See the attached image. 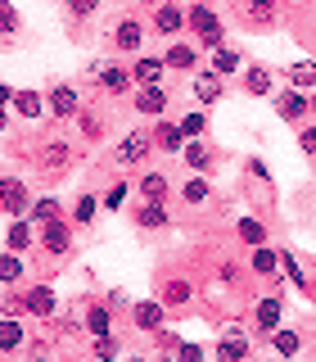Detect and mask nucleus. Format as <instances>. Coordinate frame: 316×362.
<instances>
[{
    "instance_id": "6e6552de",
    "label": "nucleus",
    "mask_w": 316,
    "mask_h": 362,
    "mask_svg": "<svg viewBox=\"0 0 316 362\" xmlns=\"http://www.w3.org/2000/svg\"><path fill=\"white\" fill-rule=\"evenodd\" d=\"M280 326H285V303H280V294H267V299H257V303H253V331L271 339Z\"/></svg>"
},
{
    "instance_id": "1a4fd4ad",
    "label": "nucleus",
    "mask_w": 316,
    "mask_h": 362,
    "mask_svg": "<svg viewBox=\"0 0 316 362\" xmlns=\"http://www.w3.org/2000/svg\"><path fill=\"white\" fill-rule=\"evenodd\" d=\"M0 209H5L9 218H28L32 195H28V181L23 177H0Z\"/></svg>"
},
{
    "instance_id": "6ab92c4d",
    "label": "nucleus",
    "mask_w": 316,
    "mask_h": 362,
    "mask_svg": "<svg viewBox=\"0 0 316 362\" xmlns=\"http://www.w3.org/2000/svg\"><path fill=\"white\" fill-rule=\"evenodd\" d=\"M28 222L41 231V226H50V222H68V213H63V204L54 199V195H37V199H32V209H28Z\"/></svg>"
},
{
    "instance_id": "c756f323",
    "label": "nucleus",
    "mask_w": 316,
    "mask_h": 362,
    "mask_svg": "<svg viewBox=\"0 0 316 362\" xmlns=\"http://www.w3.org/2000/svg\"><path fill=\"white\" fill-rule=\"evenodd\" d=\"M9 109H14L18 118H28V122H37V118H45V113H50V109H45V95H41V90H18Z\"/></svg>"
},
{
    "instance_id": "a18cd8bd",
    "label": "nucleus",
    "mask_w": 316,
    "mask_h": 362,
    "mask_svg": "<svg viewBox=\"0 0 316 362\" xmlns=\"http://www.w3.org/2000/svg\"><path fill=\"white\" fill-rule=\"evenodd\" d=\"M54 326H59V335H77V331H86L77 313H59V317H54Z\"/></svg>"
},
{
    "instance_id": "7ed1b4c3",
    "label": "nucleus",
    "mask_w": 316,
    "mask_h": 362,
    "mask_svg": "<svg viewBox=\"0 0 316 362\" xmlns=\"http://www.w3.org/2000/svg\"><path fill=\"white\" fill-rule=\"evenodd\" d=\"M23 317H37V322H54V317H59V294H54V286L37 281V286L23 290Z\"/></svg>"
},
{
    "instance_id": "ea45409f",
    "label": "nucleus",
    "mask_w": 316,
    "mask_h": 362,
    "mask_svg": "<svg viewBox=\"0 0 316 362\" xmlns=\"http://www.w3.org/2000/svg\"><path fill=\"white\" fill-rule=\"evenodd\" d=\"M131 190H135L131 181H113V186H104V195H99V209H104V213H118L122 204H127Z\"/></svg>"
},
{
    "instance_id": "20e7f679",
    "label": "nucleus",
    "mask_w": 316,
    "mask_h": 362,
    "mask_svg": "<svg viewBox=\"0 0 316 362\" xmlns=\"http://www.w3.org/2000/svg\"><path fill=\"white\" fill-rule=\"evenodd\" d=\"M145 37H150V28H145V18H135V14L118 18L109 28V41H113V50H118V54H140Z\"/></svg>"
},
{
    "instance_id": "4d7b16f0",
    "label": "nucleus",
    "mask_w": 316,
    "mask_h": 362,
    "mask_svg": "<svg viewBox=\"0 0 316 362\" xmlns=\"http://www.w3.org/2000/svg\"><path fill=\"white\" fill-rule=\"evenodd\" d=\"M312 118H316V90H312Z\"/></svg>"
},
{
    "instance_id": "bb28decb",
    "label": "nucleus",
    "mask_w": 316,
    "mask_h": 362,
    "mask_svg": "<svg viewBox=\"0 0 316 362\" xmlns=\"http://www.w3.org/2000/svg\"><path fill=\"white\" fill-rule=\"evenodd\" d=\"M235 240H240L248 254H253V249H262L267 245V222L262 218H240V222H235Z\"/></svg>"
},
{
    "instance_id": "37998d69",
    "label": "nucleus",
    "mask_w": 316,
    "mask_h": 362,
    "mask_svg": "<svg viewBox=\"0 0 316 362\" xmlns=\"http://www.w3.org/2000/svg\"><path fill=\"white\" fill-rule=\"evenodd\" d=\"M172 362H203V344H190V339H181Z\"/></svg>"
},
{
    "instance_id": "f257e3e1",
    "label": "nucleus",
    "mask_w": 316,
    "mask_h": 362,
    "mask_svg": "<svg viewBox=\"0 0 316 362\" xmlns=\"http://www.w3.org/2000/svg\"><path fill=\"white\" fill-rule=\"evenodd\" d=\"M154 150V132H145V127H135L127 132L118 145H113V168H135V163H145Z\"/></svg>"
},
{
    "instance_id": "3c124183",
    "label": "nucleus",
    "mask_w": 316,
    "mask_h": 362,
    "mask_svg": "<svg viewBox=\"0 0 316 362\" xmlns=\"http://www.w3.org/2000/svg\"><path fill=\"white\" fill-rule=\"evenodd\" d=\"M104 303H109L113 313H118V308H131V299H127V294H122V290H109V294H104Z\"/></svg>"
},
{
    "instance_id": "13d9d810",
    "label": "nucleus",
    "mask_w": 316,
    "mask_h": 362,
    "mask_svg": "<svg viewBox=\"0 0 316 362\" xmlns=\"http://www.w3.org/2000/svg\"><path fill=\"white\" fill-rule=\"evenodd\" d=\"M127 362H150V358H127Z\"/></svg>"
},
{
    "instance_id": "f8f14e48",
    "label": "nucleus",
    "mask_w": 316,
    "mask_h": 362,
    "mask_svg": "<svg viewBox=\"0 0 316 362\" xmlns=\"http://www.w3.org/2000/svg\"><path fill=\"white\" fill-rule=\"evenodd\" d=\"M276 113H280V122H289V127H303L308 122V113H312V95H303V90H280L276 95Z\"/></svg>"
},
{
    "instance_id": "473e14b6",
    "label": "nucleus",
    "mask_w": 316,
    "mask_h": 362,
    "mask_svg": "<svg viewBox=\"0 0 316 362\" xmlns=\"http://www.w3.org/2000/svg\"><path fill=\"white\" fill-rule=\"evenodd\" d=\"M186 168L195 177H208V168H212V150H208V141H186Z\"/></svg>"
},
{
    "instance_id": "a211bd4d",
    "label": "nucleus",
    "mask_w": 316,
    "mask_h": 362,
    "mask_svg": "<svg viewBox=\"0 0 316 362\" xmlns=\"http://www.w3.org/2000/svg\"><path fill=\"white\" fill-rule=\"evenodd\" d=\"M28 322L23 317H0V358L9 354H23V344H28Z\"/></svg>"
},
{
    "instance_id": "79ce46f5",
    "label": "nucleus",
    "mask_w": 316,
    "mask_h": 362,
    "mask_svg": "<svg viewBox=\"0 0 316 362\" xmlns=\"http://www.w3.org/2000/svg\"><path fill=\"white\" fill-rule=\"evenodd\" d=\"M203 132H208V113L190 109L186 118H181V136H186V141H203Z\"/></svg>"
},
{
    "instance_id": "5fc2aeb1",
    "label": "nucleus",
    "mask_w": 316,
    "mask_h": 362,
    "mask_svg": "<svg viewBox=\"0 0 316 362\" xmlns=\"http://www.w3.org/2000/svg\"><path fill=\"white\" fill-rule=\"evenodd\" d=\"M90 9H95V5H90V0H73V5H68V14H77V18H86V14H90Z\"/></svg>"
},
{
    "instance_id": "864d4df0",
    "label": "nucleus",
    "mask_w": 316,
    "mask_h": 362,
    "mask_svg": "<svg viewBox=\"0 0 316 362\" xmlns=\"http://www.w3.org/2000/svg\"><path fill=\"white\" fill-rule=\"evenodd\" d=\"M14 95H18L14 86H9V82H0V109H9V105H14Z\"/></svg>"
},
{
    "instance_id": "c03bdc74",
    "label": "nucleus",
    "mask_w": 316,
    "mask_h": 362,
    "mask_svg": "<svg viewBox=\"0 0 316 362\" xmlns=\"http://www.w3.org/2000/svg\"><path fill=\"white\" fill-rule=\"evenodd\" d=\"M240 14L248 23H271V18H276V9H271V5H240Z\"/></svg>"
},
{
    "instance_id": "de8ad7c7",
    "label": "nucleus",
    "mask_w": 316,
    "mask_h": 362,
    "mask_svg": "<svg viewBox=\"0 0 316 362\" xmlns=\"http://www.w3.org/2000/svg\"><path fill=\"white\" fill-rule=\"evenodd\" d=\"M199 45H203V50H212V54H217V50H226V28L208 32V37H199Z\"/></svg>"
},
{
    "instance_id": "0eeeda50",
    "label": "nucleus",
    "mask_w": 316,
    "mask_h": 362,
    "mask_svg": "<svg viewBox=\"0 0 316 362\" xmlns=\"http://www.w3.org/2000/svg\"><path fill=\"white\" fill-rule=\"evenodd\" d=\"M131 326L140 335H158V331H167V308L158 299H135L131 303Z\"/></svg>"
},
{
    "instance_id": "a878e982",
    "label": "nucleus",
    "mask_w": 316,
    "mask_h": 362,
    "mask_svg": "<svg viewBox=\"0 0 316 362\" xmlns=\"http://www.w3.org/2000/svg\"><path fill=\"white\" fill-rule=\"evenodd\" d=\"M5 249L9 254H28V249H37V226L28 218H14L9 222V235H5Z\"/></svg>"
},
{
    "instance_id": "4be33fe9",
    "label": "nucleus",
    "mask_w": 316,
    "mask_h": 362,
    "mask_svg": "<svg viewBox=\"0 0 316 362\" xmlns=\"http://www.w3.org/2000/svg\"><path fill=\"white\" fill-rule=\"evenodd\" d=\"M217 28H221L217 9H208V5H190L186 9V32L190 37H208V32H217Z\"/></svg>"
},
{
    "instance_id": "cd10ccee",
    "label": "nucleus",
    "mask_w": 316,
    "mask_h": 362,
    "mask_svg": "<svg viewBox=\"0 0 316 362\" xmlns=\"http://www.w3.org/2000/svg\"><path fill=\"white\" fill-rule=\"evenodd\" d=\"M276 267H280V249L262 245V249H253V254H248V272H253V276L276 281Z\"/></svg>"
},
{
    "instance_id": "9b49d317",
    "label": "nucleus",
    "mask_w": 316,
    "mask_h": 362,
    "mask_svg": "<svg viewBox=\"0 0 316 362\" xmlns=\"http://www.w3.org/2000/svg\"><path fill=\"white\" fill-rule=\"evenodd\" d=\"M158 303H163L167 313H181L195 303V281L190 276H167L163 286H158Z\"/></svg>"
},
{
    "instance_id": "423d86ee",
    "label": "nucleus",
    "mask_w": 316,
    "mask_h": 362,
    "mask_svg": "<svg viewBox=\"0 0 316 362\" xmlns=\"http://www.w3.org/2000/svg\"><path fill=\"white\" fill-rule=\"evenodd\" d=\"M37 249H41L45 258L73 254V222H50V226H41V231H37Z\"/></svg>"
},
{
    "instance_id": "c9c22d12",
    "label": "nucleus",
    "mask_w": 316,
    "mask_h": 362,
    "mask_svg": "<svg viewBox=\"0 0 316 362\" xmlns=\"http://www.w3.org/2000/svg\"><path fill=\"white\" fill-rule=\"evenodd\" d=\"M248 339H217V344H212V362H248Z\"/></svg>"
},
{
    "instance_id": "72a5a7b5",
    "label": "nucleus",
    "mask_w": 316,
    "mask_h": 362,
    "mask_svg": "<svg viewBox=\"0 0 316 362\" xmlns=\"http://www.w3.org/2000/svg\"><path fill=\"white\" fill-rule=\"evenodd\" d=\"M240 68H244V54L235 50V45H226V50H217V54H212L208 73H217L221 82H226V77H235V73H240Z\"/></svg>"
},
{
    "instance_id": "39448f33",
    "label": "nucleus",
    "mask_w": 316,
    "mask_h": 362,
    "mask_svg": "<svg viewBox=\"0 0 316 362\" xmlns=\"http://www.w3.org/2000/svg\"><path fill=\"white\" fill-rule=\"evenodd\" d=\"M167 105H172L167 86H140V90H131V109L140 113V118H150V122H163Z\"/></svg>"
},
{
    "instance_id": "09e8293b",
    "label": "nucleus",
    "mask_w": 316,
    "mask_h": 362,
    "mask_svg": "<svg viewBox=\"0 0 316 362\" xmlns=\"http://www.w3.org/2000/svg\"><path fill=\"white\" fill-rule=\"evenodd\" d=\"M298 145H303V154H308V158H316V122L298 132Z\"/></svg>"
},
{
    "instance_id": "f03ea898",
    "label": "nucleus",
    "mask_w": 316,
    "mask_h": 362,
    "mask_svg": "<svg viewBox=\"0 0 316 362\" xmlns=\"http://www.w3.org/2000/svg\"><path fill=\"white\" fill-rule=\"evenodd\" d=\"M45 109H50V118H59V122H73V118H82V90L77 86H68V82H54L50 90H45Z\"/></svg>"
},
{
    "instance_id": "2f4dec72",
    "label": "nucleus",
    "mask_w": 316,
    "mask_h": 362,
    "mask_svg": "<svg viewBox=\"0 0 316 362\" xmlns=\"http://www.w3.org/2000/svg\"><path fill=\"white\" fill-rule=\"evenodd\" d=\"M208 199H212V181H208V177L181 181V204H186V209H203Z\"/></svg>"
},
{
    "instance_id": "f704fd0d",
    "label": "nucleus",
    "mask_w": 316,
    "mask_h": 362,
    "mask_svg": "<svg viewBox=\"0 0 316 362\" xmlns=\"http://www.w3.org/2000/svg\"><path fill=\"white\" fill-rule=\"evenodd\" d=\"M280 267H285V276L293 281V290H308V294H316V290H312V276H308V267L298 263V254H293V249H280Z\"/></svg>"
},
{
    "instance_id": "dca6fc26",
    "label": "nucleus",
    "mask_w": 316,
    "mask_h": 362,
    "mask_svg": "<svg viewBox=\"0 0 316 362\" xmlns=\"http://www.w3.org/2000/svg\"><path fill=\"white\" fill-rule=\"evenodd\" d=\"M163 73H167L163 54H135V59H131V82H135V90H140V86H163Z\"/></svg>"
},
{
    "instance_id": "4c0bfd02",
    "label": "nucleus",
    "mask_w": 316,
    "mask_h": 362,
    "mask_svg": "<svg viewBox=\"0 0 316 362\" xmlns=\"http://www.w3.org/2000/svg\"><path fill=\"white\" fill-rule=\"evenodd\" d=\"M18 362H54V339H45V335H32L28 344H23Z\"/></svg>"
},
{
    "instance_id": "e433bc0d",
    "label": "nucleus",
    "mask_w": 316,
    "mask_h": 362,
    "mask_svg": "<svg viewBox=\"0 0 316 362\" xmlns=\"http://www.w3.org/2000/svg\"><path fill=\"white\" fill-rule=\"evenodd\" d=\"M23 276H28V263H23V254H0V286H23Z\"/></svg>"
},
{
    "instance_id": "a19ab883",
    "label": "nucleus",
    "mask_w": 316,
    "mask_h": 362,
    "mask_svg": "<svg viewBox=\"0 0 316 362\" xmlns=\"http://www.w3.org/2000/svg\"><path fill=\"white\" fill-rule=\"evenodd\" d=\"M90 358H95V362H118V358H122V339H118V335L95 339V344H90Z\"/></svg>"
},
{
    "instance_id": "603ef678",
    "label": "nucleus",
    "mask_w": 316,
    "mask_h": 362,
    "mask_svg": "<svg viewBox=\"0 0 316 362\" xmlns=\"http://www.w3.org/2000/svg\"><path fill=\"white\" fill-rule=\"evenodd\" d=\"M217 281H226V286H235V281H240V267H235V263H221V267H217Z\"/></svg>"
},
{
    "instance_id": "6e6d98bb",
    "label": "nucleus",
    "mask_w": 316,
    "mask_h": 362,
    "mask_svg": "<svg viewBox=\"0 0 316 362\" xmlns=\"http://www.w3.org/2000/svg\"><path fill=\"white\" fill-rule=\"evenodd\" d=\"M9 122H14V118H9V109H0V132H9Z\"/></svg>"
},
{
    "instance_id": "8fccbe9b",
    "label": "nucleus",
    "mask_w": 316,
    "mask_h": 362,
    "mask_svg": "<svg viewBox=\"0 0 316 362\" xmlns=\"http://www.w3.org/2000/svg\"><path fill=\"white\" fill-rule=\"evenodd\" d=\"M0 32H18V14L9 5H0Z\"/></svg>"
},
{
    "instance_id": "c85d7f7f",
    "label": "nucleus",
    "mask_w": 316,
    "mask_h": 362,
    "mask_svg": "<svg viewBox=\"0 0 316 362\" xmlns=\"http://www.w3.org/2000/svg\"><path fill=\"white\" fill-rule=\"evenodd\" d=\"M95 218H99V195L95 190H82L77 204H73V213H68V222H77L86 231V226H95Z\"/></svg>"
},
{
    "instance_id": "58836bf2",
    "label": "nucleus",
    "mask_w": 316,
    "mask_h": 362,
    "mask_svg": "<svg viewBox=\"0 0 316 362\" xmlns=\"http://www.w3.org/2000/svg\"><path fill=\"white\" fill-rule=\"evenodd\" d=\"M289 86L293 90H316V64L312 59H298V64H289Z\"/></svg>"
},
{
    "instance_id": "4468645a",
    "label": "nucleus",
    "mask_w": 316,
    "mask_h": 362,
    "mask_svg": "<svg viewBox=\"0 0 316 362\" xmlns=\"http://www.w3.org/2000/svg\"><path fill=\"white\" fill-rule=\"evenodd\" d=\"M113 317H118V313H113L104 299H90V303H86V313H82V326H86V335H90V339L118 335V331H113V326H118Z\"/></svg>"
},
{
    "instance_id": "49530a36",
    "label": "nucleus",
    "mask_w": 316,
    "mask_h": 362,
    "mask_svg": "<svg viewBox=\"0 0 316 362\" xmlns=\"http://www.w3.org/2000/svg\"><path fill=\"white\" fill-rule=\"evenodd\" d=\"M77 127H82V136H86V141H95V136L104 132V127H99V118H95L90 109H82V118H77Z\"/></svg>"
},
{
    "instance_id": "b1692460",
    "label": "nucleus",
    "mask_w": 316,
    "mask_h": 362,
    "mask_svg": "<svg viewBox=\"0 0 316 362\" xmlns=\"http://www.w3.org/2000/svg\"><path fill=\"white\" fill-rule=\"evenodd\" d=\"M190 90H195V100L199 105H217V100L226 95V82L217 73H208V68H199L195 73V82H190Z\"/></svg>"
},
{
    "instance_id": "5701e85b",
    "label": "nucleus",
    "mask_w": 316,
    "mask_h": 362,
    "mask_svg": "<svg viewBox=\"0 0 316 362\" xmlns=\"http://www.w3.org/2000/svg\"><path fill=\"white\" fill-rule=\"evenodd\" d=\"M154 150L158 154H186V136H181V122H154Z\"/></svg>"
},
{
    "instance_id": "f3484780",
    "label": "nucleus",
    "mask_w": 316,
    "mask_h": 362,
    "mask_svg": "<svg viewBox=\"0 0 316 362\" xmlns=\"http://www.w3.org/2000/svg\"><path fill=\"white\" fill-rule=\"evenodd\" d=\"M135 186V195H140V204H167V173H158V168H150V173H140L131 181Z\"/></svg>"
},
{
    "instance_id": "393cba45",
    "label": "nucleus",
    "mask_w": 316,
    "mask_h": 362,
    "mask_svg": "<svg viewBox=\"0 0 316 362\" xmlns=\"http://www.w3.org/2000/svg\"><path fill=\"white\" fill-rule=\"evenodd\" d=\"M303 344H308V339H303V331H298V326H280V331L276 335H271V354H276V358H298L303 354Z\"/></svg>"
},
{
    "instance_id": "9d476101",
    "label": "nucleus",
    "mask_w": 316,
    "mask_h": 362,
    "mask_svg": "<svg viewBox=\"0 0 316 362\" xmlns=\"http://www.w3.org/2000/svg\"><path fill=\"white\" fill-rule=\"evenodd\" d=\"M73 154H77V145L63 141V136H54V141L41 145L37 163H41V173H68V168H73Z\"/></svg>"
},
{
    "instance_id": "412c9836",
    "label": "nucleus",
    "mask_w": 316,
    "mask_h": 362,
    "mask_svg": "<svg viewBox=\"0 0 316 362\" xmlns=\"http://www.w3.org/2000/svg\"><path fill=\"white\" fill-rule=\"evenodd\" d=\"M131 222L140 231H163V226H172V213H167V204H135Z\"/></svg>"
},
{
    "instance_id": "2eb2a0df",
    "label": "nucleus",
    "mask_w": 316,
    "mask_h": 362,
    "mask_svg": "<svg viewBox=\"0 0 316 362\" xmlns=\"http://www.w3.org/2000/svg\"><path fill=\"white\" fill-rule=\"evenodd\" d=\"M150 32L181 41V32H186V9H181V5H158L154 14H150Z\"/></svg>"
},
{
    "instance_id": "ddd939ff",
    "label": "nucleus",
    "mask_w": 316,
    "mask_h": 362,
    "mask_svg": "<svg viewBox=\"0 0 316 362\" xmlns=\"http://www.w3.org/2000/svg\"><path fill=\"white\" fill-rule=\"evenodd\" d=\"M90 73H95V82L104 86L109 95H127V90H135V82H131V68H122L118 59H104V64H95Z\"/></svg>"
},
{
    "instance_id": "aec40b11",
    "label": "nucleus",
    "mask_w": 316,
    "mask_h": 362,
    "mask_svg": "<svg viewBox=\"0 0 316 362\" xmlns=\"http://www.w3.org/2000/svg\"><path fill=\"white\" fill-rule=\"evenodd\" d=\"M163 64L172 68V73H199V50L190 41H172L163 50Z\"/></svg>"
},
{
    "instance_id": "7c9ffc66",
    "label": "nucleus",
    "mask_w": 316,
    "mask_h": 362,
    "mask_svg": "<svg viewBox=\"0 0 316 362\" xmlns=\"http://www.w3.org/2000/svg\"><path fill=\"white\" fill-rule=\"evenodd\" d=\"M244 90L248 95H271V90H276V73L262 68V64H248L244 68Z\"/></svg>"
}]
</instances>
